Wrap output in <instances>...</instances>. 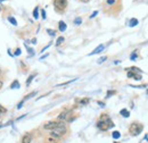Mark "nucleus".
<instances>
[{
    "label": "nucleus",
    "instance_id": "nucleus-3",
    "mask_svg": "<svg viewBox=\"0 0 148 143\" xmlns=\"http://www.w3.org/2000/svg\"><path fill=\"white\" fill-rule=\"evenodd\" d=\"M143 128L144 127H143V125L140 123H132L130 125V127H129V132H130V134L132 136H137L143 132Z\"/></svg>",
    "mask_w": 148,
    "mask_h": 143
},
{
    "label": "nucleus",
    "instance_id": "nucleus-39",
    "mask_svg": "<svg viewBox=\"0 0 148 143\" xmlns=\"http://www.w3.org/2000/svg\"><path fill=\"white\" fill-rule=\"evenodd\" d=\"M115 143H116V142H115Z\"/></svg>",
    "mask_w": 148,
    "mask_h": 143
},
{
    "label": "nucleus",
    "instance_id": "nucleus-13",
    "mask_svg": "<svg viewBox=\"0 0 148 143\" xmlns=\"http://www.w3.org/2000/svg\"><path fill=\"white\" fill-rule=\"evenodd\" d=\"M33 17L38 18L39 17V7H35V9L33 10Z\"/></svg>",
    "mask_w": 148,
    "mask_h": 143
},
{
    "label": "nucleus",
    "instance_id": "nucleus-2",
    "mask_svg": "<svg viewBox=\"0 0 148 143\" xmlns=\"http://www.w3.org/2000/svg\"><path fill=\"white\" fill-rule=\"evenodd\" d=\"M66 131H67V130H66V126H65L63 123H60L55 130H53V131H51L50 135H51V138L59 139V138H61V136L66 133Z\"/></svg>",
    "mask_w": 148,
    "mask_h": 143
},
{
    "label": "nucleus",
    "instance_id": "nucleus-11",
    "mask_svg": "<svg viewBox=\"0 0 148 143\" xmlns=\"http://www.w3.org/2000/svg\"><path fill=\"white\" fill-rule=\"evenodd\" d=\"M137 24H138V19H137V18H132V19L130 21V26H131V28L136 26Z\"/></svg>",
    "mask_w": 148,
    "mask_h": 143
},
{
    "label": "nucleus",
    "instance_id": "nucleus-10",
    "mask_svg": "<svg viewBox=\"0 0 148 143\" xmlns=\"http://www.w3.org/2000/svg\"><path fill=\"white\" fill-rule=\"evenodd\" d=\"M120 114L122 115L123 117H125V118H128V117L130 116V113H129V111H128L126 109H122V110L120 111Z\"/></svg>",
    "mask_w": 148,
    "mask_h": 143
},
{
    "label": "nucleus",
    "instance_id": "nucleus-30",
    "mask_svg": "<svg viewBox=\"0 0 148 143\" xmlns=\"http://www.w3.org/2000/svg\"><path fill=\"white\" fill-rule=\"evenodd\" d=\"M97 14H98V11H93V13H92V15L90 16V18H93V17H95V16H96Z\"/></svg>",
    "mask_w": 148,
    "mask_h": 143
},
{
    "label": "nucleus",
    "instance_id": "nucleus-20",
    "mask_svg": "<svg viewBox=\"0 0 148 143\" xmlns=\"http://www.w3.org/2000/svg\"><path fill=\"white\" fill-rule=\"evenodd\" d=\"M81 22H82V19L80 17H78V18L74 19V24H81Z\"/></svg>",
    "mask_w": 148,
    "mask_h": 143
},
{
    "label": "nucleus",
    "instance_id": "nucleus-16",
    "mask_svg": "<svg viewBox=\"0 0 148 143\" xmlns=\"http://www.w3.org/2000/svg\"><path fill=\"white\" fill-rule=\"evenodd\" d=\"M35 94H36V92H31L30 94H28V95H26V97H25V98L23 99V101H26L28 99H30V98H32V97H34Z\"/></svg>",
    "mask_w": 148,
    "mask_h": 143
},
{
    "label": "nucleus",
    "instance_id": "nucleus-12",
    "mask_svg": "<svg viewBox=\"0 0 148 143\" xmlns=\"http://www.w3.org/2000/svg\"><path fill=\"white\" fill-rule=\"evenodd\" d=\"M18 87H20L18 81H14V82L11 83V85H10V89H18Z\"/></svg>",
    "mask_w": 148,
    "mask_h": 143
},
{
    "label": "nucleus",
    "instance_id": "nucleus-5",
    "mask_svg": "<svg viewBox=\"0 0 148 143\" xmlns=\"http://www.w3.org/2000/svg\"><path fill=\"white\" fill-rule=\"evenodd\" d=\"M59 124H60V122H48V123H46L43 125V128L48 130V131H53L58 126Z\"/></svg>",
    "mask_w": 148,
    "mask_h": 143
},
{
    "label": "nucleus",
    "instance_id": "nucleus-14",
    "mask_svg": "<svg viewBox=\"0 0 148 143\" xmlns=\"http://www.w3.org/2000/svg\"><path fill=\"white\" fill-rule=\"evenodd\" d=\"M112 136H113V139H115V140H118V139H120V136H121V134H120V132H118V131H115V132H113V134H112Z\"/></svg>",
    "mask_w": 148,
    "mask_h": 143
},
{
    "label": "nucleus",
    "instance_id": "nucleus-31",
    "mask_svg": "<svg viewBox=\"0 0 148 143\" xmlns=\"http://www.w3.org/2000/svg\"><path fill=\"white\" fill-rule=\"evenodd\" d=\"M42 18H43V19L46 18V11H45V10H42Z\"/></svg>",
    "mask_w": 148,
    "mask_h": 143
},
{
    "label": "nucleus",
    "instance_id": "nucleus-29",
    "mask_svg": "<svg viewBox=\"0 0 148 143\" xmlns=\"http://www.w3.org/2000/svg\"><path fill=\"white\" fill-rule=\"evenodd\" d=\"M15 55H16V56H20V55H21V49H16Z\"/></svg>",
    "mask_w": 148,
    "mask_h": 143
},
{
    "label": "nucleus",
    "instance_id": "nucleus-22",
    "mask_svg": "<svg viewBox=\"0 0 148 143\" xmlns=\"http://www.w3.org/2000/svg\"><path fill=\"white\" fill-rule=\"evenodd\" d=\"M106 59H107V57H101L100 59H98V61H97V62H98V64H103V61H105Z\"/></svg>",
    "mask_w": 148,
    "mask_h": 143
},
{
    "label": "nucleus",
    "instance_id": "nucleus-36",
    "mask_svg": "<svg viewBox=\"0 0 148 143\" xmlns=\"http://www.w3.org/2000/svg\"><path fill=\"white\" fill-rule=\"evenodd\" d=\"M0 11H1V7H0Z\"/></svg>",
    "mask_w": 148,
    "mask_h": 143
},
{
    "label": "nucleus",
    "instance_id": "nucleus-23",
    "mask_svg": "<svg viewBox=\"0 0 148 143\" xmlns=\"http://www.w3.org/2000/svg\"><path fill=\"white\" fill-rule=\"evenodd\" d=\"M33 77H34V75H31L29 79H28V82H26V85H30V83H31V81L33 80Z\"/></svg>",
    "mask_w": 148,
    "mask_h": 143
},
{
    "label": "nucleus",
    "instance_id": "nucleus-33",
    "mask_svg": "<svg viewBox=\"0 0 148 143\" xmlns=\"http://www.w3.org/2000/svg\"><path fill=\"white\" fill-rule=\"evenodd\" d=\"M1 87H2V82L0 81V89H1Z\"/></svg>",
    "mask_w": 148,
    "mask_h": 143
},
{
    "label": "nucleus",
    "instance_id": "nucleus-38",
    "mask_svg": "<svg viewBox=\"0 0 148 143\" xmlns=\"http://www.w3.org/2000/svg\"><path fill=\"white\" fill-rule=\"evenodd\" d=\"M0 126H1V125H0Z\"/></svg>",
    "mask_w": 148,
    "mask_h": 143
},
{
    "label": "nucleus",
    "instance_id": "nucleus-24",
    "mask_svg": "<svg viewBox=\"0 0 148 143\" xmlns=\"http://www.w3.org/2000/svg\"><path fill=\"white\" fill-rule=\"evenodd\" d=\"M131 59H132V60H134V59H137V54H136V51H134V52H132V55H131Z\"/></svg>",
    "mask_w": 148,
    "mask_h": 143
},
{
    "label": "nucleus",
    "instance_id": "nucleus-21",
    "mask_svg": "<svg viewBox=\"0 0 148 143\" xmlns=\"http://www.w3.org/2000/svg\"><path fill=\"white\" fill-rule=\"evenodd\" d=\"M133 79H134V80H141V75H139V74H136V73H134V75H133Z\"/></svg>",
    "mask_w": 148,
    "mask_h": 143
},
{
    "label": "nucleus",
    "instance_id": "nucleus-28",
    "mask_svg": "<svg viewBox=\"0 0 148 143\" xmlns=\"http://www.w3.org/2000/svg\"><path fill=\"white\" fill-rule=\"evenodd\" d=\"M134 72H128V77H133Z\"/></svg>",
    "mask_w": 148,
    "mask_h": 143
},
{
    "label": "nucleus",
    "instance_id": "nucleus-1",
    "mask_svg": "<svg viewBox=\"0 0 148 143\" xmlns=\"http://www.w3.org/2000/svg\"><path fill=\"white\" fill-rule=\"evenodd\" d=\"M97 127L100 131H107L112 127H114V123L112 122V119L109 118V116L106 114H103L100 116V119L97 123Z\"/></svg>",
    "mask_w": 148,
    "mask_h": 143
},
{
    "label": "nucleus",
    "instance_id": "nucleus-37",
    "mask_svg": "<svg viewBox=\"0 0 148 143\" xmlns=\"http://www.w3.org/2000/svg\"><path fill=\"white\" fill-rule=\"evenodd\" d=\"M0 75H1V70H0Z\"/></svg>",
    "mask_w": 148,
    "mask_h": 143
},
{
    "label": "nucleus",
    "instance_id": "nucleus-26",
    "mask_svg": "<svg viewBox=\"0 0 148 143\" xmlns=\"http://www.w3.org/2000/svg\"><path fill=\"white\" fill-rule=\"evenodd\" d=\"M113 94H115V91H108L107 92V98L111 97V95H113Z\"/></svg>",
    "mask_w": 148,
    "mask_h": 143
},
{
    "label": "nucleus",
    "instance_id": "nucleus-7",
    "mask_svg": "<svg viewBox=\"0 0 148 143\" xmlns=\"http://www.w3.org/2000/svg\"><path fill=\"white\" fill-rule=\"evenodd\" d=\"M31 141H32V135L31 134H25L22 138V143H31Z\"/></svg>",
    "mask_w": 148,
    "mask_h": 143
},
{
    "label": "nucleus",
    "instance_id": "nucleus-6",
    "mask_svg": "<svg viewBox=\"0 0 148 143\" xmlns=\"http://www.w3.org/2000/svg\"><path fill=\"white\" fill-rule=\"evenodd\" d=\"M71 114V110H65V111H63L61 114L58 115V120L59 122H63V120H68V116Z\"/></svg>",
    "mask_w": 148,
    "mask_h": 143
},
{
    "label": "nucleus",
    "instance_id": "nucleus-27",
    "mask_svg": "<svg viewBox=\"0 0 148 143\" xmlns=\"http://www.w3.org/2000/svg\"><path fill=\"white\" fill-rule=\"evenodd\" d=\"M115 1H116V0H107L106 3H107V5H113V3H115Z\"/></svg>",
    "mask_w": 148,
    "mask_h": 143
},
{
    "label": "nucleus",
    "instance_id": "nucleus-25",
    "mask_svg": "<svg viewBox=\"0 0 148 143\" xmlns=\"http://www.w3.org/2000/svg\"><path fill=\"white\" fill-rule=\"evenodd\" d=\"M3 113H6V109H5V108H3V107L0 105V115H2Z\"/></svg>",
    "mask_w": 148,
    "mask_h": 143
},
{
    "label": "nucleus",
    "instance_id": "nucleus-4",
    "mask_svg": "<svg viewBox=\"0 0 148 143\" xmlns=\"http://www.w3.org/2000/svg\"><path fill=\"white\" fill-rule=\"evenodd\" d=\"M54 6L57 11H64L67 7V0H54Z\"/></svg>",
    "mask_w": 148,
    "mask_h": 143
},
{
    "label": "nucleus",
    "instance_id": "nucleus-18",
    "mask_svg": "<svg viewBox=\"0 0 148 143\" xmlns=\"http://www.w3.org/2000/svg\"><path fill=\"white\" fill-rule=\"evenodd\" d=\"M64 40H65V39H64L63 36H59L58 39H57V41H56V46H60V44L64 42Z\"/></svg>",
    "mask_w": 148,
    "mask_h": 143
},
{
    "label": "nucleus",
    "instance_id": "nucleus-34",
    "mask_svg": "<svg viewBox=\"0 0 148 143\" xmlns=\"http://www.w3.org/2000/svg\"><path fill=\"white\" fill-rule=\"evenodd\" d=\"M81 1H83V2H88L89 0H81Z\"/></svg>",
    "mask_w": 148,
    "mask_h": 143
},
{
    "label": "nucleus",
    "instance_id": "nucleus-35",
    "mask_svg": "<svg viewBox=\"0 0 148 143\" xmlns=\"http://www.w3.org/2000/svg\"><path fill=\"white\" fill-rule=\"evenodd\" d=\"M0 1H5V0H0Z\"/></svg>",
    "mask_w": 148,
    "mask_h": 143
},
{
    "label": "nucleus",
    "instance_id": "nucleus-17",
    "mask_svg": "<svg viewBox=\"0 0 148 143\" xmlns=\"http://www.w3.org/2000/svg\"><path fill=\"white\" fill-rule=\"evenodd\" d=\"M89 102V98H83L82 100H79V103L80 105H87Z\"/></svg>",
    "mask_w": 148,
    "mask_h": 143
},
{
    "label": "nucleus",
    "instance_id": "nucleus-32",
    "mask_svg": "<svg viewBox=\"0 0 148 143\" xmlns=\"http://www.w3.org/2000/svg\"><path fill=\"white\" fill-rule=\"evenodd\" d=\"M28 50H29V52H30V54H31V55H33V50H31L30 48H28Z\"/></svg>",
    "mask_w": 148,
    "mask_h": 143
},
{
    "label": "nucleus",
    "instance_id": "nucleus-8",
    "mask_svg": "<svg viewBox=\"0 0 148 143\" xmlns=\"http://www.w3.org/2000/svg\"><path fill=\"white\" fill-rule=\"evenodd\" d=\"M104 48H105V46H104V44H100L99 47H97V48H96V49H95V50H93V51L90 54V56L96 55V54H98V52H101V51L104 50Z\"/></svg>",
    "mask_w": 148,
    "mask_h": 143
},
{
    "label": "nucleus",
    "instance_id": "nucleus-19",
    "mask_svg": "<svg viewBox=\"0 0 148 143\" xmlns=\"http://www.w3.org/2000/svg\"><path fill=\"white\" fill-rule=\"evenodd\" d=\"M47 33L50 34L51 36H54V35L56 34V31H54V30H47Z\"/></svg>",
    "mask_w": 148,
    "mask_h": 143
},
{
    "label": "nucleus",
    "instance_id": "nucleus-15",
    "mask_svg": "<svg viewBox=\"0 0 148 143\" xmlns=\"http://www.w3.org/2000/svg\"><path fill=\"white\" fill-rule=\"evenodd\" d=\"M8 21H9V22H10V23H11L13 25H15V26L17 25V22H16V19H15L14 17H11V16H9V17H8Z\"/></svg>",
    "mask_w": 148,
    "mask_h": 143
},
{
    "label": "nucleus",
    "instance_id": "nucleus-9",
    "mask_svg": "<svg viewBox=\"0 0 148 143\" xmlns=\"http://www.w3.org/2000/svg\"><path fill=\"white\" fill-rule=\"evenodd\" d=\"M58 29L60 32H64V31H66V24L63 22V21H60L58 23Z\"/></svg>",
    "mask_w": 148,
    "mask_h": 143
}]
</instances>
